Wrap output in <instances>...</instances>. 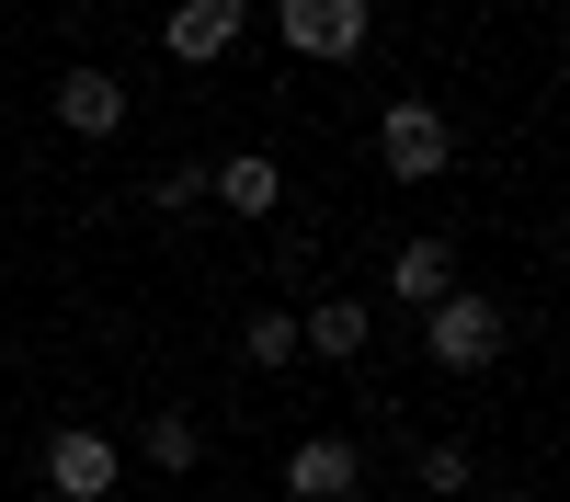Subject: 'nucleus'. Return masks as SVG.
I'll list each match as a JSON object with an SVG mask.
<instances>
[{
  "instance_id": "f257e3e1",
  "label": "nucleus",
  "mask_w": 570,
  "mask_h": 502,
  "mask_svg": "<svg viewBox=\"0 0 570 502\" xmlns=\"http://www.w3.org/2000/svg\"><path fill=\"white\" fill-rule=\"evenodd\" d=\"M422 343H434V365H445V377H480V365H502L513 319H502V297H468V286H445L434 308H422Z\"/></svg>"
},
{
  "instance_id": "f03ea898",
  "label": "nucleus",
  "mask_w": 570,
  "mask_h": 502,
  "mask_svg": "<svg viewBox=\"0 0 570 502\" xmlns=\"http://www.w3.org/2000/svg\"><path fill=\"white\" fill-rule=\"evenodd\" d=\"M376 160H389V183H445V160H456V126L434 115V104H400L376 115Z\"/></svg>"
},
{
  "instance_id": "7ed1b4c3",
  "label": "nucleus",
  "mask_w": 570,
  "mask_h": 502,
  "mask_svg": "<svg viewBox=\"0 0 570 502\" xmlns=\"http://www.w3.org/2000/svg\"><path fill=\"white\" fill-rule=\"evenodd\" d=\"M274 35L297 58H320V69H343V58H365V0H285Z\"/></svg>"
},
{
  "instance_id": "20e7f679",
  "label": "nucleus",
  "mask_w": 570,
  "mask_h": 502,
  "mask_svg": "<svg viewBox=\"0 0 570 502\" xmlns=\"http://www.w3.org/2000/svg\"><path fill=\"white\" fill-rule=\"evenodd\" d=\"M126 480V456H115V434H91V423H69V434H46V491L58 502H104Z\"/></svg>"
},
{
  "instance_id": "39448f33",
  "label": "nucleus",
  "mask_w": 570,
  "mask_h": 502,
  "mask_svg": "<svg viewBox=\"0 0 570 502\" xmlns=\"http://www.w3.org/2000/svg\"><path fill=\"white\" fill-rule=\"evenodd\" d=\"M285 491H297V502H354V491H365V445H354V434L285 445Z\"/></svg>"
},
{
  "instance_id": "423d86ee",
  "label": "nucleus",
  "mask_w": 570,
  "mask_h": 502,
  "mask_svg": "<svg viewBox=\"0 0 570 502\" xmlns=\"http://www.w3.org/2000/svg\"><path fill=\"white\" fill-rule=\"evenodd\" d=\"M240 23H252V0H183V12H171V35H160V46H171L183 69H217L228 46H240Z\"/></svg>"
},
{
  "instance_id": "0eeeda50",
  "label": "nucleus",
  "mask_w": 570,
  "mask_h": 502,
  "mask_svg": "<svg viewBox=\"0 0 570 502\" xmlns=\"http://www.w3.org/2000/svg\"><path fill=\"white\" fill-rule=\"evenodd\" d=\"M46 115H58L69 137H115V126H126V80H115V69H69L58 91H46Z\"/></svg>"
},
{
  "instance_id": "6e6552de",
  "label": "nucleus",
  "mask_w": 570,
  "mask_h": 502,
  "mask_svg": "<svg viewBox=\"0 0 570 502\" xmlns=\"http://www.w3.org/2000/svg\"><path fill=\"white\" fill-rule=\"evenodd\" d=\"M206 195H217L228 217H274V206H285V171L240 149V160H206Z\"/></svg>"
},
{
  "instance_id": "1a4fd4ad",
  "label": "nucleus",
  "mask_w": 570,
  "mask_h": 502,
  "mask_svg": "<svg viewBox=\"0 0 570 502\" xmlns=\"http://www.w3.org/2000/svg\"><path fill=\"white\" fill-rule=\"evenodd\" d=\"M365 332H376V308H365V297H320V308H297V343H320L331 365L365 354Z\"/></svg>"
},
{
  "instance_id": "9d476101",
  "label": "nucleus",
  "mask_w": 570,
  "mask_h": 502,
  "mask_svg": "<svg viewBox=\"0 0 570 502\" xmlns=\"http://www.w3.org/2000/svg\"><path fill=\"white\" fill-rule=\"evenodd\" d=\"M445 286H456V252H445V240H400V263H389V297H400V308H434Z\"/></svg>"
},
{
  "instance_id": "9b49d317",
  "label": "nucleus",
  "mask_w": 570,
  "mask_h": 502,
  "mask_svg": "<svg viewBox=\"0 0 570 502\" xmlns=\"http://www.w3.org/2000/svg\"><path fill=\"white\" fill-rule=\"evenodd\" d=\"M137 456H149V469H195V456H206L195 411H149V434H137Z\"/></svg>"
},
{
  "instance_id": "f8f14e48",
  "label": "nucleus",
  "mask_w": 570,
  "mask_h": 502,
  "mask_svg": "<svg viewBox=\"0 0 570 502\" xmlns=\"http://www.w3.org/2000/svg\"><path fill=\"white\" fill-rule=\"evenodd\" d=\"M240 354H252V365H297V354H308V343H297V308H252Z\"/></svg>"
},
{
  "instance_id": "ddd939ff",
  "label": "nucleus",
  "mask_w": 570,
  "mask_h": 502,
  "mask_svg": "<svg viewBox=\"0 0 570 502\" xmlns=\"http://www.w3.org/2000/svg\"><path fill=\"white\" fill-rule=\"evenodd\" d=\"M149 206H160V217H183V206H206V160H171V171L149 183Z\"/></svg>"
},
{
  "instance_id": "4468645a",
  "label": "nucleus",
  "mask_w": 570,
  "mask_h": 502,
  "mask_svg": "<svg viewBox=\"0 0 570 502\" xmlns=\"http://www.w3.org/2000/svg\"><path fill=\"white\" fill-rule=\"evenodd\" d=\"M422 491L456 502V491H468V445H422Z\"/></svg>"
}]
</instances>
